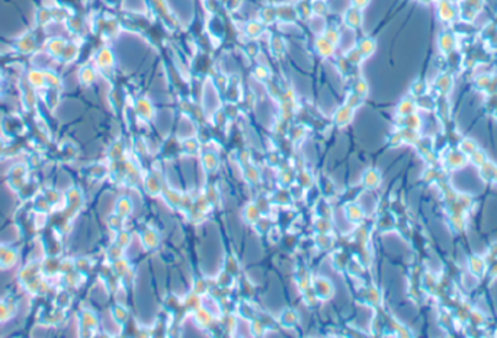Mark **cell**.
I'll return each mask as SVG.
<instances>
[{
    "mask_svg": "<svg viewBox=\"0 0 497 338\" xmlns=\"http://www.w3.org/2000/svg\"><path fill=\"white\" fill-rule=\"evenodd\" d=\"M356 1V4H365L367 3V0H355Z\"/></svg>",
    "mask_w": 497,
    "mask_h": 338,
    "instance_id": "1",
    "label": "cell"
}]
</instances>
